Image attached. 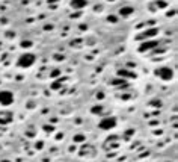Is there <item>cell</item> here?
Wrapping results in <instances>:
<instances>
[{
	"label": "cell",
	"mask_w": 178,
	"mask_h": 162,
	"mask_svg": "<svg viewBox=\"0 0 178 162\" xmlns=\"http://www.w3.org/2000/svg\"><path fill=\"white\" fill-rule=\"evenodd\" d=\"M35 61H36V56H35L33 53H23L18 58V61H17V65L23 67V68H29L35 64Z\"/></svg>",
	"instance_id": "cell-1"
},
{
	"label": "cell",
	"mask_w": 178,
	"mask_h": 162,
	"mask_svg": "<svg viewBox=\"0 0 178 162\" xmlns=\"http://www.w3.org/2000/svg\"><path fill=\"white\" fill-rule=\"evenodd\" d=\"M156 76L160 77L162 80H171L174 77V71L169 67H160V68L156 70Z\"/></svg>",
	"instance_id": "cell-2"
},
{
	"label": "cell",
	"mask_w": 178,
	"mask_h": 162,
	"mask_svg": "<svg viewBox=\"0 0 178 162\" xmlns=\"http://www.w3.org/2000/svg\"><path fill=\"white\" fill-rule=\"evenodd\" d=\"M116 126V120L113 117H106V118H101L100 123H98V127L101 130H110Z\"/></svg>",
	"instance_id": "cell-3"
},
{
	"label": "cell",
	"mask_w": 178,
	"mask_h": 162,
	"mask_svg": "<svg viewBox=\"0 0 178 162\" xmlns=\"http://www.w3.org/2000/svg\"><path fill=\"white\" fill-rule=\"evenodd\" d=\"M14 102V94L11 91H0V105L9 106Z\"/></svg>",
	"instance_id": "cell-4"
},
{
	"label": "cell",
	"mask_w": 178,
	"mask_h": 162,
	"mask_svg": "<svg viewBox=\"0 0 178 162\" xmlns=\"http://www.w3.org/2000/svg\"><path fill=\"white\" fill-rule=\"evenodd\" d=\"M156 46H158V42H157V41H145V42H142V46L139 47V52L151 50V49H154Z\"/></svg>",
	"instance_id": "cell-5"
},
{
	"label": "cell",
	"mask_w": 178,
	"mask_h": 162,
	"mask_svg": "<svg viewBox=\"0 0 178 162\" xmlns=\"http://www.w3.org/2000/svg\"><path fill=\"white\" fill-rule=\"evenodd\" d=\"M86 5H88L86 0H71V8L73 9H83Z\"/></svg>",
	"instance_id": "cell-6"
},
{
	"label": "cell",
	"mask_w": 178,
	"mask_h": 162,
	"mask_svg": "<svg viewBox=\"0 0 178 162\" xmlns=\"http://www.w3.org/2000/svg\"><path fill=\"white\" fill-rule=\"evenodd\" d=\"M133 12H135V8H131V6H124L119 9V15H122V17H130Z\"/></svg>",
	"instance_id": "cell-7"
},
{
	"label": "cell",
	"mask_w": 178,
	"mask_h": 162,
	"mask_svg": "<svg viewBox=\"0 0 178 162\" xmlns=\"http://www.w3.org/2000/svg\"><path fill=\"white\" fill-rule=\"evenodd\" d=\"M118 76H121V77H136L135 73H130V71H127V70H119Z\"/></svg>",
	"instance_id": "cell-8"
},
{
	"label": "cell",
	"mask_w": 178,
	"mask_h": 162,
	"mask_svg": "<svg viewBox=\"0 0 178 162\" xmlns=\"http://www.w3.org/2000/svg\"><path fill=\"white\" fill-rule=\"evenodd\" d=\"M156 33H158V29H148V30H145L144 32V35H142V37H145V38H149V37H154Z\"/></svg>",
	"instance_id": "cell-9"
},
{
	"label": "cell",
	"mask_w": 178,
	"mask_h": 162,
	"mask_svg": "<svg viewBox=\"0 0 178 162\" xmlns=\"http://www.w3.org/2000/svg\"><path fill=\"white\" fill-rule=\"evenodd\" d=\"M86 138H85V135H76V137L73 138V141L74 142H83Z\"/></svg>",
	"instance_id": "cell-10"
},
{
	"label": "cell",
	"mask_w": 178,
	"mask_h": 162,
	"mask_svg": "<svg viewBox=\"0 0 178 162\" xmlns=\"http://www.w3.org/2000/svg\"><path fill=\"white\" fill-rule=\"evenodd\" d=\"M62 86V80H56L55 83H51V89H57Z\"/></svg>",
	"instance_id": "cell-11"
},
{
	"label": "cell",
	"mask_w": 178,
	"mask_h": 162,
	"mask_svg": "<svg viewBox=\"0 0 178 162\" xmlns=\"http://www.w3.org/2000/svg\"><path fill=\"white\" fill-rule=\"evenodd\" d=\"M21 47H23V49H29V47H32V41H21Z\"/></svg>",
	"instance_id": "cell-12"
},
{
	"label": "cell",
	"mask_w": 178,
	"mask_h": 162,
	"mask_svg": "<svg viewBox=\"0 0 178 162\" xmlns=\"http://www.w3.org/2000/svg\"><path fill=\"white\" fill-rule=\"evenodd\" d=\"M103 111V108L101 106H95V108H92V114H100Z\"/></svg>",
	"instance_id": "cell-13"
},
{
	"label": "cell",
	"mask_w": 178,
	"mask_h": 162,
	"mask_svg": "<svg viewBox=\"0 0 178 162\" xmlns=\"http://www.w3.org/2000/svg\"><path fill=\"white\" fill-rule=\"evenodd\" d=\"M124 82H125V80H118V79H115V80H112V85H119V83H124Z\"/></svg>",
	"instance_id": "cell-14"
},
{
	"label": "cell",
	"mask_w": 178,
	"mask_h": 162,
	"mask_svg": "<svg viewBox=\"0 0 178 162\" xmlns=\"http://www.w3.org/2000/svg\"><path fill=\"white\" fill-rule=\"evenodd\" d=\"M110 23H116V17H115V15H109V18H107Z\"/></svg>",
	"instance_id": "cell-15"
},
{
	"label": "cell",
	"mask_w": 178,
	"mask_h": 162,
	"mask_svg": "<svg viewBox=\"0 0 178 162\" xmlns=\"http://www.w3.org/2000/svg\"><path fill=\"white\" fill-rule=\"evenodd\" d=\"M157 6H160V8H165V6H166V2H163V0H160V2H157Z\"/></svg>",
	"instance_id": "cell-16"
},
{
	"label": "cell",
	"mask_w": 178,
	"mask_h": 162,
	"mask_svg": "<svg viewBox=\"0 0 178 162\" xmlns=\"http://www.w3.org/2000/svg\"><path fill=\"white\" fill-rule=\"evenodd\" d=\"M11 120L9 118H8V120H0V124H8V123H9Z\"/></svg>",
	"instance_id": "cell-17"
},
{
	"label": "cell",
	"mask_w": 178,
	"mask_h": 162,
	"mask_svg": "<svg viewBox=\"0 0 178 162\" xmlns=\"http://www.w3.org/2000/svg\"><path fill=\"white\" fill-rule=\"evenodd\" d=\"M57 74H59V71H57V70H55V71L51 73V76H53V77H55V76H57Z\"/></svg>",
	"instance_id": "cell-18"
},
{
	"label": "cell",
	"mask_w": 178,
	"mask_h": 162,
	"mask_svg": "<svg viewBox=\"0 0 178 162\" xmlns=\"http://www.w3.org/2000/svg\"><path fill=\"white\" fill-rule=\"evenodd\" d=\"M46 129H47V132H53V127H51V126H50V127H48V126H46Z\"/></svg>",
	"instance_id": "cell-19"
},
{
	"label": "cell",
	"mask_w": 178,
	"mask_h": 162,
	"mask_svg": "<svg viewBox=\"0 0 178 162\" xmlns=\"http://www.w3.org/2000/svg\"><path fill=\"white\" fill-rule=\"evenodd\" d=\"M0 162H11V161H8V159H3V161H0Z\"/></svg>",
	"instance_id": "cell-20"
},
{
	"label": "cell",
	"mask_w": 178,
	"mask_h": 162,
	"mask_svg": "<svg viewBox=\"0 0 178 162\" xmlns=\"http://www.w3.org/2000/svg\"><path fill=\"white\" fill-rule=\"evenodd\" d=\"M107 2H115V0H107Z\"/></svg>",
	"instance_id": "cell-21"
}]
</instances>
